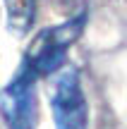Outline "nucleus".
<instances>
[{
	"mask_svg": "<svg viewBox=\"0 0 127 129\" xmlns=\"http://www.w3.org/2000/svg\"><path fill=\"white\" fill-rule=\"evenodd\" d=\"M34 0H5V12H7V29L14 36H24L34 22Z\"/></svg>",
	"mask_w": 127,
	"mask_h": 129,
	"instance_id": "nucleus-4",
	"label": "nucleus"
},
{
	"mask_svg": "<svg viewBox=\"0 0 127 129\" xmlns=\"http://www.w3.org/2000/svg\"><path fill=\"white\" fill-rule=\"evenodd\" d=\"M55 129H89V105L77 69H65L55 79L50 96Z\"/></svg>",
	"mask_w": 127,
	"mask_h": 129,
	"instance_id": "nucleus-3",
	"label": "nucleus"
},
{
	"mask_svg": "<svg viewBox=\"0 0 127 129\" xmlns=\"http://www.w3.org/2000/svg\"><path fill=\"white\" fill-rule=\"evenodd\" d=\"M36 77L38 74L27 62H22L17 74L0 91V112L10 129H36Z\"/></svg>",
	"mask_w": 127,
	"mask_h": 129,
	"instance_id": "nucleus-2",
	"label": "nucleus"
},
{
	"mask_svg": "<svg viewBox=\"0 0 127 129\" xmlns=\"http://www.w3.org/2000/svg\"><path fill=\"white\" fill-rule=\"evenodd\" d=\"M84 22L86 14H77V17L67 19V22L58 24L53 29H43L36 38L31 41L27 50L24 62L38 74V77H46L53 74L65 64V55L70 50V46L79 38V34L84 31Z\"/></svg>",
	"mask_w": 127,
	"mask_h": 129,
	"instance_id": "nucleus-1",
	"label": "nucleus"
}]
</instances>
